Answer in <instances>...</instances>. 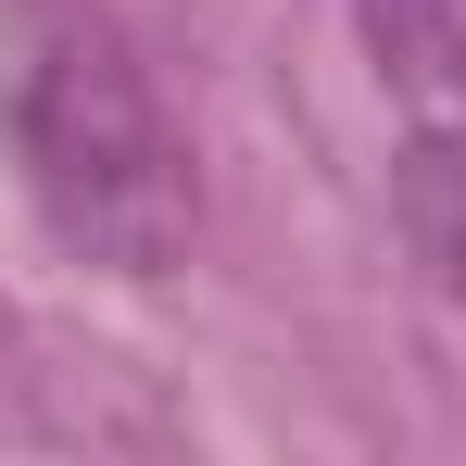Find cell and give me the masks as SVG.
Instances as JSON below:
<instances>
[{
	"label": "cell",
	"mask_w": 466,
	"mask_h": 466,
	"mask_svg": "<svg viewBox=\"0 0 466 466\" xmlns=\"http://www.w3.org/2000/svg\"><path fill=\"white\" fill-rule=\"evenodd\" d=\"M0 152L38 228L114 278H164L202 228V177L152 64L88 0H0Z\"/></svg>",
	"instance_id": "1"
},
{
	"label": "cell",
	"mask_w": 466,
	"mask_h": 466,
	"mask_svg": "<svg viewBox=\"0 0 466 466\" xmlns=\"http://www.w3.org/2000/svg\"><path fill=\"white\" fill-rule=\"evenodd\" d=\"M390 215H403L429 290H441L454 328H466V127H416V139L390 152Z\"/></svg>",
	"instance_id": "2"
},
{
	"label": "cell",
	"mask_w": 466,
	"mask_h": 466,
	"mask_svg": "<svg viewBox=\"0 0 466 466\" xmlns=\"http://www.w3.org/2000/svg\"><path fill=\"white\" fill-rule=\"evenodd\" d=\"M353 25L429 127H466V0H353Z\"/></svg>",
	"instance_id": "3"
}]
</instances>
